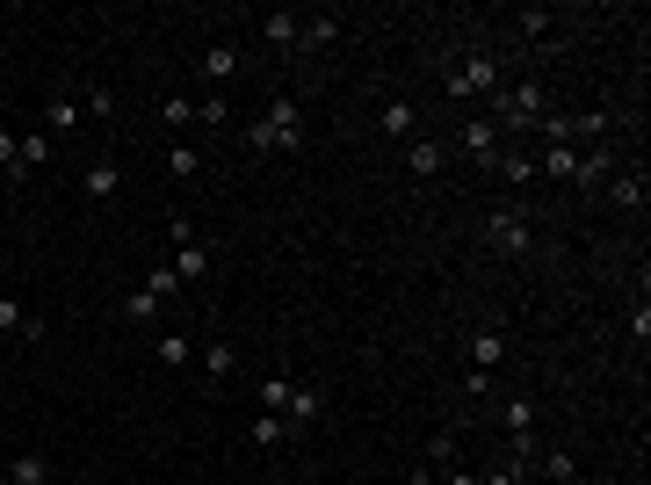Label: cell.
<instances>
[{
    "mask_svg": "<svg viewBox=\"0 0 651 485\" xmlns=\"http://www.w3.org/2000/svg\"><path fill=\"white\" fill-rule=\"evenodd\" d=\"M246 153L254 160H275V153H304V109L290 102V95H268V109L246 124Z\"/></svg>",
    "mask_w": 651,
    "mask_h": 485,
    "instance_id": "cell-1",
    "label": "cell"
},
{
    "mask_svg": "<svg viewBox=\"0 0 651 485\" xmlns=\"http://www.w3.org/2000/svg\"><path fill=\"white\" fill-rule=\"evenodd\" d=\"M550 116L543 87L521 80V87H500V102H492V131H514V138H536V124Z\"/></svg>",
    "mask_w": 651,
    "mask_h": 485,
    "instance_id": "cell-2",
    "label": "cell"
},
{
    "mask_svg": "<svg viewBox=\"0 0 651 485\" xmlns=\"http://www.w3.org/2000/svg\"><path fill=\"white\" fill-rule=\"evenodd\" d=\"M449 95L456 102H478V95H500V58H492V51H463L456 58V66H449Z\"/></svg>",
    "mask_w": 651,
    "mask_h": 485,
    "instance_id": "cell-3",
    "label": "cell"
},
{
    "mask_svg": "<svg viewBox=\"0 0 651 485\" xmlns=\"http://www.w3.org/2000/svg\"><path fill=\"white\" fill-rule=\"evenodd\" d=\"M485 239H492V247H500V254H529L536 247V225H529V210H492V218H485Z\"/></svg>",
    "mask_w": 651,
    "mask_h": 485,
    "instance_id": "cell-4",
    "label": "cell"
},
{
    "mask_svg": "<svg viewBox=\"0 0 651 485\" xmlns=\"http://www.w3.org/2000/svg\"><path fill=\"white\" fill-rule=\"evenodd\" d=\"M442 167H449V145L442 138H406V174L413 181H442Z\"/></svg>",
    "mask_w": 651,
    "mask_h": 485,
    "instance_id": "cell-5",
    "label": "cell"
},
{
    "mask_svg": "<svg viewBox=\"0 0 651 485\" xmlns=\"http://www.w3.org/2000/svg\"><path fill=\"white\" fill-rule=\"evenodd\" d=\"M500 362H507V326H500V319H485V326L471 333V370H485V377H492Z\"/></svg>",
    "mask_w": 651,
    "mask_h": 485,
    "instance_id": "cell-6",
    "label": "cell"
},
{
    "mask_svg": "<svg viewBox=\"0 0 651 485\" xmlns=\"http://www.w3.org/2000/svg\"><path fill=\"white\" fill-rule=\"evenodd\" d=\"M377 124H384V138H420V109L406 95H384L377 102Z\"/></svg>",
    "mask_w": 651,
    "mask_h": 485,
    "instance_id": "cell-7",
    "label": "cell"
},
{
    "mask_svg": "<svg viewBox=\"0 0 651 485\" xmlns=\"http://www.w3.org/2000/svg\"><path fill=\"white\" fill-rule=\"evenodd\" d=\"M456 138H463V153H471L478 167H492V160H500V131H492V116H471V124H463Z\"/></svg>",
    "mask_w": 651,
    "mask_h": 485,
    "instance_id": "cell-8",
    "label": "cell"
},
{
    "mask_svg": "<svg viewBox=\"0 0 651 485\" xmlns=\"http://www.w3.org/2000/svg\"><path fill=\"white\" fill-rule=\"evenodd\" d=\"M319 413H326V391H319V384H290V406H283V420H290V428L304 435Z\"/></svg>",
    "mask_w": 651,
    "mask_h": 485,
    "instance_id": "cell-9",
    "label": "cell"
},
{
    "mask_svg": "<svg viewBox=\"0 0 651 485\" xmlns=\"http://www.w3.org/2000/svg\"><path fill=\"white\" fill-rule=\"evenodd\" d=\"M44 124H51V138H73V131L87 124V109H80V95H51V102H44Z\"/></svg>",
    "mask_w": 651,
    "mask_h": 485,
    "instance_id": "cell-10",
    "label": "cell"
},
{
    "mask_svg": "<svg viewBox=\"0 0 651 485\" xmlns=\"http://www.w3.org/2000/svg\"><path fill=\"white\" fill-rule=\"evenodd\" d=\"M644 189H651V181H644V167L608 174V203H615V210H644Z\"/></svg>",
    "mask_w": 651,
    "mask_h": 485,
    "instance_id": "cell-11",
    "label": "cell"
},
{
    "mask_svg": "<svg viewBox=\"0 0 651 485\" xmlns=\"http://www.w3.org/2000/svg\"><path fill=\"white\" fill-rule=\"evenodd\" d=\"M608 174H615V145H594V153H586V160L572 167L579 189H608Z\"/></svg>",
    "mask_w": 651,
    "mask_h": 485,
    "instance_id": "cell-12",
    "label": "cell"
},
{
    "mask_svg": "<svg viewBox=\"0 0 651 485\" xmlns=\"http://www.w3.org/2000/svg\"><path fill=\"white\" fill-rule=\"evenodd\" d=\"M8 485H51V457H44V449H15Z\"/></svg>",
    "mask_w": 651,
    "mask_h": 485,
    "instance_id": "cell-13",
    "label": "cell"
},
{
    "mask_svg": "<svg viewBox=\"0 0 651 485\" xmlns=\"http://www.w3.org/2000/svg\"><path fill=\"white\" fill-rule=\"evenodd\" d=\"M297 428H290V420L283 413H254V420H246V442H254V449H275V442H290Z\"/></svg>",
    "mask_w": 651,
    "mask_h": 485,
    "instance_id": "cell-14",
    "label": "cell"
},
{
    "mask_svg": "<svg viewBox=\"0 0 651 485\" xmlns=\"http://www.w3.org/2000/svg\"><path fill=\"white\" fill-rule=\"evenodd\" d=\"M174 276H181V283H203V276H210V247H203V239L174 247Z\"/></svg>",
    "mask_w": 651,
    "mask_h": 485,
    "instance_id": "cell-15",
    "label": "cell"
},
{
    "mask_svg": "<svg viewBox=\"0 0 651 485\" xmlns=\"http://www.w3.org/2000/svg\"><path fill=\"white\" fill-rule=\"evenodd\" d=\"M261 37H268L275 51H297V37H304V15H261Z\"/></svg>",
    "mask_w": 651,
    "mask_h": 485,
    "instance_id": "cell-16",
    "label": "cell"
},
{
    "mask_svg": "<svg viewBox=\"0 0 651 485\" xmlns=\"http://www.w3.org/2000/svg\"><path fill=\"white\" fill-rule=\"evenodd\" d=\"M615 131V109H586V116H565V145L572 138H608Z\"/></svg>",
    "mask_w": 651,
    "mask_h": 485,
    "instance_id": "cell-17",
    "label": "cell"
},
{
    "mask_svg": "<svg viewBox=\"0 0 651 485\" xmlns=\"http://www.w3.org/2000/svg\"><path fill=\"white\" fill-rule=\"evenodd\" d=\"M167 174H174V181H203V153H196L189 138H174V145H167Z\"/></svg>",
    "mask_w": 651,
    "mask_h": 485,
    "instance_id": "cell-18",
    "label": "cell"
},
{
    "mask_svg": "<svg viewBox=\"0 0 651 485\" xmlns=\"http://www.w3.org/2000/svg\"><path fill=\"white\" fill-rule=\"evenodd\" d=\"M492 174H500V181H514V189H529V181H536V153H507V145H500Z\"/></svg>",
    "mask_w": 651,
    "mask_h": 485,
    "instance_id": "cell-19",
    "label": "cell"
},
{
    "mask_svg": "<svg viewBox=\"0 0 651 485\" xmlns=\"http://www.w3.org/2000/svg\"><path fill=\"white\" fill-rule=\"evenodd\" d=\"M340 37V22L333 15H304V37H297V51H326Z\"/></svg>",
    "mask_w": 651,
    "mask_h": 485,
    "instance_id": "cell-20",
    "label": "cell"
},
{
    "mask_svg": "<svg viewBox=\"0 0 651 485\" xmlns=\"http://www.w3.org/2000/svg\"><path fill=\"white\" fill-rule=\"evenodd\" d=\"M44 160H51V131H22V174H15V181H29Z\"/></svg>",
    "mask_w": 651,
    "mask_h": 485,
    "instance_id": "cell-21",
    "label": "cell"
},
{
    "mask_svg": "<svg viewBox=\"0 0 651 485\" xmlns=\"http://www.w3.org/2000/svg\"><path fill=\"white\" fill-rule=\"evenodd\" d=\"M80 189L95 196V203H102V196H116V160H87V174H80Z\"/></svg>",
    "mask_w": 651,
    "mask_h": 485,
    "instance_id": "cell-22",
    "label": "cell"
},
{
    "mask_svg": "<svg viewBox=\"0 0 651 485\" xmlns=\"http://www.w3.org/2000/svg\"><path fill=\"white\" fill-rule=\"evenodd\" d=\"M160 362H167V370H189V362H196V341H189V333H160Z\"/></svg>",
    "mask_w": 651,
    "mask_h": 485,
    "instance_id": "cell-23",
    "label": "cell"
},
{
    "mask_svg": "<svg viewBox=\"0 0 651 485\" xmlns=\"http://www.w3.org/2000/svg\"><path fill=\"white\" fill-rule=\"evenodd\" d=\"M116 312L131 319V326H152V319H160V297H152V290H131V297H123Z\"/></svg>",
    "mask_w": 651,
    "mask_h": 485,
    "instance_id": "cell-24",
    "label": "cell"
},
{
    "mask_svg": "<svg viewBox=\"0 0 651 485\" xmlns=\"http://www.w3.org/2000/svg\"><path fill=\"white\" fill-rule=\"evenodd\" d=\"M196 124H203V131H225V124H232V102L217 95V87H210V95L196 102Z\"/></svg>",
    "mask_w": 651,
    "mask_h": 485,
    "instance_id": "cell-25",
    "label": "cell"
},
{
    "mask_svg": "<svg viewBox=\"0 0 651 485\" xmlns=\"http://www.w3.org/2000/svg\"><path fill=\"white\" fill-rule=\"evenodd\" d=\"M232 73H239V51L232 44H210L203 51V80H232Z\"/></svg>",
    "mask_w": 651,
    "mask_h": 485,
    "instance_id": "cell-26",
    "label": "cell"
},
{
    "mask_svg": "<svg viewBox=\"0 0 651 485\" xmlns=\"http://www.w3.org/2000/svg\"><path fill=\"white\" fill-rule=\"evenodd\" d=\"M196 362H203V377H232L239 362H232V341H210V348H196Z\"/></svg>",
    "mask_w": 651,
    "mask_h": 485,
    "instance_id": "cell-27",
    "label": "cell"
},
{
    "mask_svg": "<svg viewBox=\"0 0 651 485\" xmlns=\"http://www.w3.org/2000/svg\"><path fill=\"white\" fill-rule=\"evenodd\" d=\"M543 478L550 485H572L579 478V457H572V449H543Z\"/></svg>",
    "mask_w": 651,
    "mask_h": 485,
    "instance_id": "cell-28",
    "label": "cell"
},
{
    "mask_svg": "<svg viewBox=\"0 0 651 485\" xmlns=\"http://www.w3.org/2000/svg\"><path fill=\"white\" fill-rule=\"evenodd\" d=\"M138 290H152V297H160V305H167V297L181 290V276H174V261H160V268H145V283Z\"/></svg>",
    "mask_w": 651,
    "mask_h": 485,
    "instance_id": "cell-29",
    "label": "cell"
},
{
    "mask_svg": "<svg viewBox=\"0 0 651 485\" xmlns=\"http://www.w3.org/2000/svg\"><path fill=\"white\" fill-rule=\"evenodd\" d=\"M290 384L297 377H261V413H283L290 406Z\"/></svg>",
    "mask_w": 651,
    "mask_h": 485,
    "instance_id": "cell-30",
    "label": "cell"
},
{
    "mask_svg": "<svg viewBox=\"0 0 651 485\" xmlns=\"http://www.w3.org/2000/svg\"><path fill=\"white\" fill-rule=\"evenodd\" d=\"M80 109L102 124V116H116V95H109V87H80Z\"/></svg>",
    "mask_w": 651,
    "mask_h": 485,
    "instance_id": "cell-31",
    "label": "cell"
},
{
    "mask_svg": "<svg viewBox=\"0 0 651 485\" xmlns=\"http://www.w3.org/2000/svg\"><path fill=\"white\" fill-rule=\"evenodd\" d=\"M0 174H22V131H0Z\"/></svg>",
    "mask_w": 651,
    "mask_h": 485,
    "instance_id": "cell-32",
    "label": "cell"
},
{
    "mask_svg": "<svg viewBox=\"0 0 651 485\" xmlns=\"http://www.w3.org/2000/svg\"><path fill=\"white\" fill-rule=\"evenodd\" d=\"M160 116H167V131H181V124H196V102H189V95H167Z\"/></svg>",
    "mask_w": 651,
    "mask_h": 485,
    "instance_id": "cell-33",
    "label": "cell"
},
{
    "mask_svg": "<svg viewBox=\"0 0 651 485\" xmlns=\"http://www.w3.org/2000/svg\"><path fill=\"white\" fill-rule=\"evenodd\" d=\"M29 312H22V297H0V333H22Z\"/></svg>",
    "mask_w": 651,
    "mask_h": 485,
    "instance_id": "cell-34",
    "label": "cell"
},
{
    "mask_svg": "<svg viewBox=\"0 0 651 485\" xmlns=\"http://www.w3.org/2000/svg\"><path fill=\"white\" fill-rule=\"evenodd\" d=\"M478 485H529V478H521L514 464H492V471H478Z\"/></svg>",
    "mask_w": 651,
    "mask_h": 485,
    "instance_id": "cell-35",
    "label": "cell"
},
{
    "mask_svg": "<svg viewBox=\"0 0 651 485\" xmlns=\"http://www.w3.org/2000/svg\"><path fill=\"white\" fill-rule=\"evenodd\" d=\"M514 29H521V37H543V29H550V8H529V15L514 22Z\"/></svg>",
    "mask_w": 651,
    "mask_h": 485,
    "instance_id": "cell-36",
    "label": "cell"
},
{
    "mask_svg": "<svg viewBox=\"0 0 651 485\" xmlns=\"http://www.w3.org/2000/svg\"><path fill=\"white\" fill-rule=\"evenodd\" d=\"M434 485H478V471H471V464H442V478H434Z\"/></svg>",
    "mask_w": 651,
    "mask_h": 485,
    "instance_id": "cell-37",
    "label": "cell"
},
{
    "mask_svg": "<svg viewBox=\"0 0 651 485\" xmlns=\"http://www.w3.org/2000/svg\"><path fill=\"white\" fill-rule=\"evenodd\" d=\"M406 485H434V471H427V464H420V471H406Z\"/></svg>",
    "mask_w": 651,
    "mask_h": 485,
    "instance_id": "cell-38",
    "label": "cell"
}]
</instances>
